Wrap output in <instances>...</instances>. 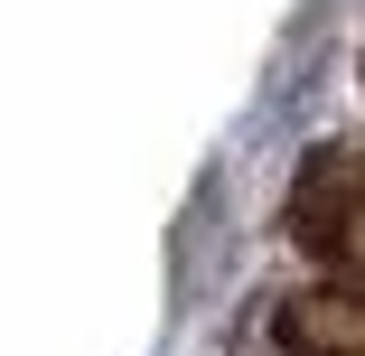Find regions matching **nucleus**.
I'll return each mask as SVG.
<instances>
[{"label":"nucleus","mask_w":365,"mask_h":356,"mask_svg":"<svg viewBox=\"0 0 365 356\" xmlns=\"http://www.w3.org/2000/svg\"><path fill=\"white\" fill-rule=\"evenodd\" d=\"M290 356H365V291H309L281 310Z\"/></svg>","instance_id":"1"},{"label":"nucleus","mask_w":365,"mask_h":356,"mask_svg":"<svg viewBox=\"0 0 365 356\" xmlns=\"http://www.w3.org/2000/svg\"><path fill=\"white\" fill-rule=\"evenodd\" d=\"M337 253H346V263L365 272V206H356V216H346V235H337Z\"/></svg>","instance_id":"2"}]
</instances>
